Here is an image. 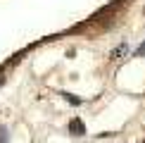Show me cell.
Listing matches in <instances>:
<instances>
[{
	"label": "cell",
	"mask_w": 145,
	"mask_h": 143,
	"mask_svg": "<svg viewBox=\"0 0 145 143\" xmlns=\"http://www.w3.org/2000/svg\"><path fill=\"white\" fill-rule=\"evenodd\" d=\"M69 131L74 136H83V134H86V127H83L81 119H71V122H69Z\"/></svg>",
	"instance_id": "1"
},
{
	"label": "cell",
	"mask_w": 145,
	"mask_h": 143,
	"mask_svg": "<svg viewBox=\"0 0 145 143\" xmlns=\"http://www.w3.org/2000/svg\"><path fill=\"white\" fill-rule=\"evenodd\" d=\"M59 95H64V100H69L71 105H81V100H78V98H74L71 93H59Z\"/></svg>",
	"instance_id": "2"
},
{
	"label": "cell",
	"mask_w": 145,
	"mask_h": 143,
	"mask_svg": "<svg viewBox=\"0 0 145 143\" xmlns=\"http://www.w3.org/2000/svg\"><path fill=\"white\" fill-rule=\"evenodd\" d=\"M7 138H10L7 129H5V127H0V143H7Z\"/></svg>",
	"instance_id": "3"
},
{
	"label": "cell",
	"mask_w": 145,
	"mask_h": 143,
	"mask_svg": "<svg viewBox=\"0 0 145 143\" xmlns=\"http://www.w3.org/2000/svg\"><path fill=\"white\" fill-rule=\"evenodd\" d=\"M143 55H145V43H140L138 50H136V57H143Z\"/></svg>",
	"instance_id": "4"
},
{
	"label": "cell",
	"mask_w": 145,
	"mask_h": 143,
	"mask_svg": "<svg viewBox=\"0 0 145 143\" xmlns=\"http://www.w3.org/2000/svg\"><path fill=\"white\" fill-rule=\"evenodd\" d=\"M3 81H5V76H3V72H0V86H3Z\"/></svg>",
	"instance_id": "5"
}]
</instances>
